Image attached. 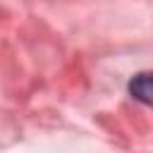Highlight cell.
Segmentation results:
<instances>
[{"label":"cell","instance_id":"6da1fadb","mask_svg":"<svg viewBox=\"0 0 153 153\" xmlns=\"http://www.w3.org/2000/svg\"><path fill=\"white\" fill-rule=\"evenodd\" d=\"M129 93H131L139 103L151 105V72L136 74V76L129 81Z\"/></svg>","mask_w":153,"mask_h":153}]
</instances>
